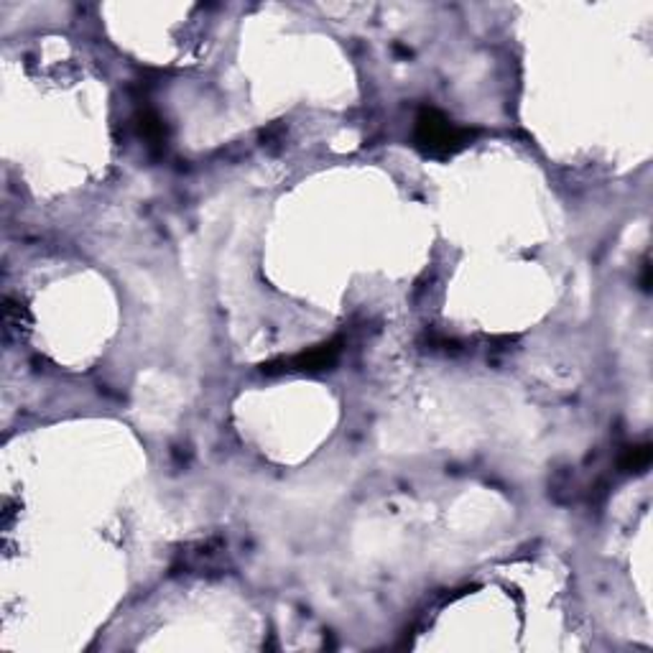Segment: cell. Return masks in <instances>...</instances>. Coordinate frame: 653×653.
I'll return each instance as SVG.
<instances>
[{
    "instance_id": "1",
    "label": "cell",
    "mask_w": 653,
    "mask_h": 653,
    "mask_svg": "<svg viewBox=\"0 0 653 653\" xmlns=\"http://www.w3.org/2000/svg\"><path fill=\"white\" fill-rule=\"evenodd\" d=\"M472 138V130L455 126L447 115H441L434 108H424L416 118L413 141L424 151L426 156L447 158L465 148Z\"/></svg>"
},
{
    "instance_id": "2",
    "label": "cell",
    "mask_w": 653,
    "mask_h": 653,
    "mask_svg": "<svg viewBox=\"0 0 653 653\" xmlns=\"http://www.w3.org/2000/svg\"><path fill=\"white\" fill-rule=\"evenodd\" d=\"M340 357V342H326V345H319L314 347L309 353H301V355L291 357L286 360L284 368L286 370H325L329 365H335Z\"/></svg>"
},
{
    "instance_id": "3",
    "label": "cell",
    "mask_w": 653,
    "mask_h": 653,
    "mask_svg": "<svg viewBox=\"0 0 653 653\" xmlns=\"http://www.w3.org/2000/svg\"><path fill=\"white\" fill-rule=\"evenodd\" d=\"M651 465V444H639V447H630L625 457L620 459V469L625 472H640Z\"/></svg>"
}]
</instances>
